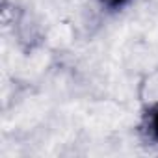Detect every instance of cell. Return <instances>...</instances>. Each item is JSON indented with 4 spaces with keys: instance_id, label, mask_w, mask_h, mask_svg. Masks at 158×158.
<instances>
[{
    "instance_id": "cell-2",
    "label": "cell",
    "mask_w": 158,
    "mask_h": 158,
    "mask_svg": "<svg viewBox=\"0 0 158 158\" xmlns=\"http://www.w3.org/2000/svg\"><path fill=\"white\" fill-rule=\"evenodd\" d=\"M128 2H130V0H101L102 8H106L108 11H119V10H123Z\"/></svg>"
},
{
    "instance_id": "cell-1",
    "label": "cell",
    "mask_w": 158,
    "mask_h": 158,
    "mask_svg": "<svg viewBox=\"0 0 158 158\" xmlns=\"http://www.w3.org/2000/svg\"><path fill=\"white\" fill-rule=\"evenodd\" d=\"M139 136L149 145H158V101L151 102L139 121Z\"/></svg>"
}]
</instances>
